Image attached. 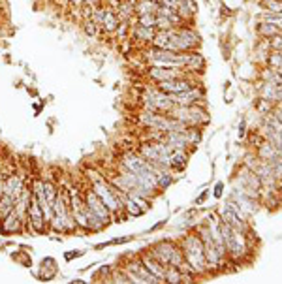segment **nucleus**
I'll return each mask as SVG.
<instances>
[{"instance_id": "nucleus-1", "label": "nucleus", "mask_w": 282, "mask_h": 284, "mask_svg": "<svg viewBox=\"0 0 282 284\" xmlns=\"http://www.w3.org/2000/svg\"><path fill=\"white\" fill-rule=\"evenodd\" d=\"M49 226H51L55 232L60 233H70L77 230L66 190L59 189V192H57V198H55V203H53V218L51 222H49Z\"/></svg>"}, {"instance_id": "nucleus-2", "label": "nucleus", "mask_w": 282, "mask_h": 284, "mask_svg": "<svg viewBox=\"0 0 282 284\" xmlns=\"http://www.w3.org/2000/svg\"><path fill=\"white\" fill-rule=\"evenodd\" d=\"M181 250H183V256L188 266L194 269L196 275H205L209 273L207 269V260H205V249H203V241L199 239V235H185L183 241H181Z\"/></svg>"}, {"instance_id": "nucleus-3", "label": "nucleus", "mask_w": 282, "mask_h": 284, "mask_svg": "<svg viewBox=\"0 0 282 284\" xmlns=\"http://www.w3.org/2000/svg\"><path fill=\"white\" fill-rule=\"evenodd\" d=\"M143 59L149 66H162V68H185V59L187 53H175L170 49H158V47H149L143 53Z\"/></svg>"}, {"instance_id": "nucleus-4", "label": "nucleus", "mask_w": 282, "mask_h": 284, "mask_svg": "<svg viewBox=\"0 0 282 284\" xmlns=\"http://www.w3.org/2000/svg\"><path fill=\"white\" fill-rule=\"evenodd\" d=\"M170 115L175 117V119H179L181 122H185L187 126H194V128L205 126L209 122L207 111L203 107H199L197 103H192V105H173Z\"/></svg>"}, {"instance_id": "nucleus-5", "label": "nucleus", "mask_w": 282, "mask_h": 284, "mask_svg": "<svg viewBox=\"0 0 282 284\" xmlns=\"http://www.w3.org/2000/svg\"><path fill=\"white\" fill-rule=\"evenodd\" d=\"M141 107L153 113H170L173 102L170 95H166L158 87H147L141 95Z\"/></svg>"}, {"instance_id": "nucleus-6", "label": "nucleus", "mask_w": 282, "mask_h": 284, "mask_svg": "<svg viewBox=\"0 0 282 284\" xmlns=\"http://www.w3.org/2000/svg\"><path fill=\"white\" fill-rule=\"evenodd\" d=\"M153 254L154 258L158 260L160 264H164V266H173V267H179L185 264V256H183V250H181V247H177L175 243L171 241H160L156 243L153 247Z\"/></svg>"}, {"instance_id": "nucleus-7", "label": "nucleus", "mask_w": 282, "mask_h": 284, "mask_svg": "<svg viewBox=\"0 0 282 284\" xmlns=\"http://www.w3.org/2000/svg\"><path fill=\"white\" fill-rule=\"evenodd\" d=\"M220 220L226 222L228 226H231V228H235V230H241V232H245V233L250 232L245 213H243L231 199L226 203V205H222V209H220Z\"/></svg>"}, {"instance_id": "nucleus-8", "label": "nucleus", "mask_w": 282, "mask_h": 284, "mask_svg": "<svg viewBox=\"0 0 282 284\" xmlns=\"http://www.w3.org/2000/svg\"><path fill=\"white\" fill-rule=\"evenodd\" d=\"M124 271H126V275H128L130 283H134V284H160L162 283L158 277H154L153 273L141 264V260H136V262L126 264Z\"/></svg>"}, {"instance_id": "nucleus-9", "label": "nucleus", "mask_w": 282, "mask_h": 284, "mask_svg": "<svg viewBox=\"0 0 282 284\" xmlns=\"http://www.w3.org/2000/svg\"><path fill=\"white\" fill-rule=\"evenodd\" d=\"M120 168H122V170H128V172H132V173H137V175L154 172L153 164L147 162L139 153H132V151L122 155V158H120Z\"/></svg>"}, {"instance_id": "nucleus-10", "label": "nucleus", "mask_w": 282, "mask_h": 284, "mask_svg": "<svg viewBox=\"0 0 282 284\" xmlns=\"http://www.w3.org/2000/svg\"><path fill=\"white\" fill-rule=\"evenodd\" d=\"M28 226H30V230L36 233H43L47 230V226H49V222L45 220L42 207H40L34 194L30 196V205H28Z\"/></svg>"}, {"instance_id": "nucleus-11", "label": "nucleus", "mask_w": 282, "mask_h": 284, "mask_svg": "<svg viewBox=\"0 0 282 284\" xmlns=\"http://www.w3.org/2000/svg\"><path fill=\"white\" fill-rule=\"evenodd\" d=\"M156 87L164 91L166 95H179V93H185L188 89L196 87L192 76H183V78H175V79H168V81H160L156 83Z\"/></svg>"}, {"instance_id": "nucleus-12", "label": "nucleus", "mask_w": 282, "mask_h": 284, "mask_svg": "<svg viewBox=\"0 0 282 284\" xmlns=\"http://www.w3.org/2000/svg\"><path fill=\"white\" fill-rule=\"evenodd\" d=\"M147 76H149V79H153L154 83H160V81L183 78V76H190V74H188V72H185L183 68H162V66H149V68H147Z\"/></svg>"}, {"instance_id": "nucleus-13", "label": "nucleus", "mask_w": 282, "mask_h": 284, "mask_svg": "<svg viewBox=\"0 0 282 284\" xmlns=\"http://www.w3.org/2000/svg\"><path fill=\"white\" fill-rule=\"evenodd\" d=\"M231 201L235 203V205L239 207L241 211L245 213V216H252L254 213H258V199L256 198H250V196H247V194H243L239 189H235L233 187V190H231Z\"/></svg>"}, {"instance_id": "nucleus-14", "label": "nucleus", "mask_w": 282, "mask_h": 284, "mask_svg": "<svg viewBox=\"0 0 282 284\" xmlns=\"http://www.w3.org/2000/svg\"><path fill=\"white\" fill-rule=\"evenodd\" d=\"M173 105H192V103H197L199 100L205 98V91L199 85L188 89L185 93H179V95H170Z\"/></svg>"}, {"instance_id": "nucleus-15", "label": "nucleus", "mask_w": 282, "mask_h": 284, "mask_svg": "<svg viewBox=\"0 0 282 284\" xmlns=\"http://www.w3.org/2000/svg\"><path fill=\"white\" fill-rule=\"evenodd\" d=\"M83 199H85L87 205L91 207V209H93L94 213H96V215H98V216H100V218H102L103 222L109 224V220H111V218H113L111 211H109V209L105 207V203H103L102 199H100V198H98V196H96V194H94V190H93V189L87 190L85 196H83Z\"/></svg>"}, {"instance_id": "nucleus-16", "label": "nucleus", "mask_w": 282, "mask_h": 284, "mask_svg": "<svg viewBox=\"0 0 282 284\" xmlns=\"http://www.w3.org/2000/svg\"><path fill=\"white\" fill-rule=\"evenodd\" d=\"M235 187H243V189H250V190L260 192V189H262V181H260V177H258L256 173L252 172V170H248L247 166H245V168L241 170L237 181H235Z\"/></svg>"}, {"instance_id": "nucleus-17", "label": "nucleus", "mask_w": 282, "mask_h": 284, "mask_svg": "<svg viewBox=\"0 0 282 284\" xmlns=\"http://www.w3.org/2000/svg\"><path fill=\"white\" fill-rule=\"evenodd\" d=\"M30 196H32V189L26 187L21 190L17 198H15V213L19 215V218L25 224H28V205H30Z\"/></svg>"}, {"instance_id": "nucleus-18", "label": "nucleus", "mask_w": 282, "mask_h": 284, "mask_svg": "<svg viewBox=\"0 0 282 284\" xmlns=\"http://www.w3.org/2000/svg\"><path fill=\"white\" fill-rule=\"evenodd\" d=\"M23 226H25V222L19 218V215L15 213V209H13L9 215L4 216V218H0V232L6 233V235L21 232V230H23Z\"/></svg>"}, {"instance_id": "nucleus-19", "label": "nucleus", "mask_w": 282, "mask_h": 284, "mask_svg": "<svg viewBox=\"0 0 282 284\" xmlns=\"http://www.w3.org/2000/svg\"><path fill=\"white\" fill-rule=\"evenodd\" d=\"M185 72L188 74H201L205 70V59L199 51H187V59H185Z\"/></svg>"}, {"instance_id": "nucleus-20", "label": "nucleus", "mask_w": 282, "mask_h": 284, "mask_svg": "<svg viewBox=\"0 0 282 284\" xmlns=\"http://www.w3.org/2000/svg\"><path fill=\"white\" fill-rule=\"evenodd\" d=\"M23 189H25L23 175L13 173V175H8V177H6V181H4V194H8L11 198H17Z\"/></svg>"}, {"instance_id": "nucleus-21", "label": "nucleus", "mask_w": 282, "mask_h": 284, "mask_svg": "<svg viewBox=\"0 0 282 284\" xmlns=\"http://www.w3.org/2000/svg\"><path fill=\"white\" fill-rule=\"evenodd\" d=\"M141 264L153 273L154 277H158L160 281L164 283V273H166V266L164 264H160L158 260L154 258L153 254H141Z\"/></svg>"}, {"instance_id": "nucleus-22", "label": "nucleus", "mask_w": 282, "mask_h": 284, "mask_svg": "<svg viewBox=\"0 0 282 284\" xmlns=\"http://www.w3.org/2000/svg\"><path fill=\"white\" fill-rule=\"evenodd\" d=\"M177 32L179 36L183 38V42L187 43L188 47H190V51H194L197 45H199V34H197L194 28H190V26H177Z\"/></svg>"}, {"instance_id": "nucleus-23", "label": "nucleus", "mask_w": 282, "mask_h": 284, "mask_svg": "<svg viewBox=\"0 0 282 284\" xmlns=\"http://www.w3.org/2000/svg\"><path fill=\"white\" fill-rule=\"evenodd\" d=\"M279 155H281L279 147L275 145V143H271V141H267V139H265L262 145L258 147V153H256L258 158H260V160H265V162L273 160V158H277Z\"/></svg>"}, {"instance_id": "nucleus-24", "label": "nucleus", "mask_w": 282, "mask_h": 284, "mask_svg": "<svg viewBox=\"0 0 282 284\" xmlns=\"http://www.w3.org/2000/svg\"><path fill=\"white\" fill-rule=\"evenodd\" d=\"M188 164V151H181V149H171L170 155V170H185Z\"/></svg>"}, {"instance_id": "nucleus-25", "label": "nucleus", "mask_w": 282, "mask_h": 284, "mask_svg": "<svg viewBox=\"0 0 282 284\" xmlns=\"http://www.w3.org/2000/svg\"><path fill=\"white\" fill-rule=\"evenodd\" d=\"M119 25H120V19H119V15H117V11L105 9V17H103V23L100 25V28H102L105 34H113Z\"/></svg>"}, {"instance_id": "nucleus-26", "label": "nucleus", "mask_w": 282, "mask_h": 284, "mask_svg": "<svg viewBox=\"0 0 282 284\" xmlns=\"http://www.w3.org/2000/svg\"><path fill=\"white\" fill-rule=\"evenodd\" d=\"M196 11H197V6L194 0H179V2H177V13L183 17V21L192 19L196 15Z\"/></svg>"}, {"instance_id": "nucleus-27", "label": "nucleus", "mask_w": 282, "mask_h": 284, "mask_svg": "<svg viewBox=\"0 0 282 284\" xmlns=\"http://www.w3.org/2000/svg\"><path fill=\"white\" fill-rule=\"evenodd\" d=\"M117 15L120 21H132L136 17V6L130 2V0H120L119 8H117Z\"/></svg>"}, {"instance_id": "nucleus-28", "label": "nucleus", "mask_w": 282, "mask_h": 284, "mask_svg": "<svg viewBox=\"0 0 282 284\" xmlns=\"http://www.w3.org/2000/svg\"><path fill=\"white\" fill-rule=\"evenodd\" d=\"M83 209H85V215H87V220H89V228H91V232H102L107 224L103 222L102 218L96 215V213H94L93 209L87 205V203H85Z\"/></svg>"}, {"instance_id": "nucleus-29", "label": "nucleus", "mask_w": 282, "mask_h": 284, "mask_svg": "<svg viewBox=\"0 0 282 284\" xmlns=\"http://www.w3.org/2000/svg\"><path fill=\"white\" fill-rule=\"evenodd\" d=\"M158 2L154 0H137L136 2V15H145V13H156Z\"/></svg>"}, {"instance_id": "nucleus-30", "label": "nucleus", "mask_w": 282, "mask_h": 284, "mask_svg": "<svg viewBox=\"0 0 282 284\" xmlns=\"http://www.w3.org/2000/svg\"><path fill=\"white\" fill-rule=\"evenodd\" d=\"M281 32V28L273 23H267V21H262L260 25H258V34L265 38V40H269V38H273L275 34H279Z\"/></svg>"}, {"instance_id": "nucleus-31", "label": "nucleus", "mask_w": 282, "mask_h": 284, "mask_svg": "<svg viewBox=\"0 0 282 284\" xmlns=\"http://www.w3.org/2000/svg\"><path fill=\"white\" fill-rule=\"evenodd\" d=\"M13 209H15V198H11L8 194H2L0 196V218L9 215Z\"/></svg>"}, {"instance_id": "nucleus-32", "label": "nucleus", "mask_w": 282, "mask_h": 284, "mask_svg": "<svg viewBox=\"0 0 282 284\" xmlns=\"http://www.w3.org/2000/svg\"><path fill=\"white\" fill-rule=\"evenodd\" d=\"M164 283H171V284L183 283V271H181L179 267L168 266L166 267V273H164Z\"/></svg>"}, {"instance_id": "nucleus-33", "label": "nucleus", "mask_w": 282, "mask_h": 284, "mask_svg": "<svg viewBox=\"0 0 282 284\" xmlns=\"http://www.w3.org/2000/svg\"><path fill=\"white\" fill-rule=\"evenodd\" d=\"M262 78L267 83H273V85H282V72L277 68H267L262 72Z\"/></svg>"}, {"instance_id": "nucleus-34", "label": "nucleus", "mask_w": 282, "mask_h": 284, "mask_svg": "<svg viewBox=\"0 0 282 284\" xmlns=\"http://www.w3.org/2000/svg\"><path fill=\"white\" fill-rule=\"evenodd\" d=\"M124 211H126V213H128L130 216H141L143 213H145V211H143L141 207L137 205L134 199L130 198L128 194L124 196Z\"/></svg>"}, {"instance_id": "nucleus-35", "label": "nucleus", "mask_w": 282, "mask_h": 284, "mask_svg": "<svg viewBox=\"0 0 282 284\" xmlns=\"http://www.w3.org/2000/svg\"><path fill=\"white\" fill-rule=\"evenodd\" d=\"M81 28H83V32H85L89 38H94V36L98 34V30H100V26L96 25L93 19H83V21H81Z\"/></svg>"}, {"instance_id": "nucleus-36", "label": "nucleus", "mask_w": 282, "mask_h": 284, "mask_svg": "<svg viewBox=\"0 0 282 284\" xmlns=\"http://www.w3.org/2000/svg\"><path fill=\"white\" fill-rule=\"evenodd\" d=\"M262 6L267 13H282V0H262Z\"/></svg>"}, {"instance_id": "nucleus-37", "label": "nucleus", "mask_w": 282, "mask_h": 284, "mask_svg": "<svg viewBox=\"0 0 282 284\" xmlns=\"http://www.w3.org/2000/svg\"><path fill=\"white\" fill-rule=\"evenodd\" d=\"M137 23L149 28H156V13H145V15H136Z\"/></svg>"}, {"instance_id": "nucleus-38", "label": "nucleus", "mask_w": 282, "mask_h": 284, "mask_svg": "<svg viewBox=\"0 0 282 284\" xmlns=\"http://www.w3.org/2000/svg\"><path fill=\"white\" fill-rule=\"evenodd\" d=\"M267 62H269L271 68L279 70L282 66V51H271L269 53V57H267Z\"/></svg>"}, {"instance_id": "nucleus-39", "label": "nucleus", "mask_w": 282, "mask_h": 284, "mask_svg": "<svg viewBox=\"0 0 282 284\" xmlns=\"http://www.w3.org/2000/svg\"><path fill=\"white\" fill-rule=\"evenodd\" d=\"M269 164H271V168H273L275 179H282V156L279 155L277 158L269 160Z\"/></svg>"}, {"instance_id": "nucleus-40", "label": "nucleus", "mask_w": 282, "mask_h": 284, "mask_svg": "<svg viewBox=\"0 0 282 284\" xmlns=\"http://www.w3.org/2000/svg\"><path fill=\"white\" fill-rule=\"evenodd\" d=\"M168 28H173L170 19L164 15H156V30H168Z\"/></svg>"}, {"instance_id": "nucleus-41", "label": "nucleus", "mask_w": 282, "mask_h": 284, "mask_svg": "<svg viewBox=\"0 0 282 284\" xmlns=\"http://www.w3.org/2000/svg\"><path fill=\"white\" fill-rule=\"evenodd\" d=\"M269 47L271 51H282V36L275 34L273 38H269Z\"/></svg>"}, {"instance_id": "nucleus-42", "label": "nucleus", "mask_w": 282, "mask_h": 284, "mask_svg": "<svg viewBox=\"0 0 282 284\" xmlns=\"http://www.w3.org/2000/svg\"><path fill=\"white\" fill-rule=\"evenodd\" d=\"M273 102L282 103V85H277V87H275V98H273Z\"/></svg>"}, {"instance_id": "nucleus-43", "label": "nucleus", "mask_w": 282, "mask_h": 284, "mask_svg": "<svg viewBox=\"0 0 282 284\" xmlns=\"http://www.w3.org/2000/svg\"><path fill=\"white\" fill-rule=\"evenodd\" d=\"M273 115L277 117V119H279V121L282 122V103H279V107H277V109L273 111Z\"/></svg>"}, {"instance_id": "nucleus-44", "label": "nucleus", "mask_w": 282, "mask_h": 284, "mask_svg": "<svg viewBox=\"0 0 282 284\" xmlns=\"http://www.w3.org/2000/svg\"><path fill=\"white\" fill-rule=\"evenodd\" d=\"M214 196H216V198H220V196H222V185H220V183H218V185H216V189H214Z\"/></svg>"}, {"instance_id": "nucleus-45", "label": "nucleus", "mask_w": 282, "mask_h": 284, "mask_svg": "<svg viewBox=\"0 0 282 284\" xmlns=\"http://www.w3.org/2000/svg\"><path fill=\"white\" fill-rule=\"evenodd\" d=\"M68 2H70V4H72V6H76V8H81V6L85 4L83 0H68Z\"/></svg>"}, {"instance_id": "nucleus-46", "label": "nucleus", "mask_w": 282, "mask_h": 284, "mask_svg": "<svg viewBox=\"0 0 282 284\" xmlns=\"http://www.w3.org/2000/svg\"><path fill=\"white\" fill-rule=\"evenodd\" d=\"M154 2H158V4H160V2H162V0H154Z\"/></svg>"}, {"instance_id": "nucleus-47", "label": "nucleus", "mask_w": 282, "mask_h": 284, "mask_svg": "<svg viewBox=\"0 0 282 284\" xmlns=\"http://www.w3.org/2000/svg\"><path fill=\"white\" fill-rule=\"evenodd\" d=\"M279 34H281V36H282V28H281V32H279Z\"/></svg>"}, {"instance_id": "nucleus-48", "label": "nucleus", "mask_w": 282, "mask_h": 284, "mask_svg": "<svg viewBox=\"0 0 282 284\" xmlns=\"http://www.w3.org/2000/svg\"><path fill=\"white\" fill-rule=\"evenodd\" d=\"M279 70H281V72H282V66H281V68H279Z\"/></svg>"}, {"instance_id": "nucleus-49", "label": "nucleus", "mask_w": 282, "mask_h": 284, "mask_svg": "<svg viewBox=\"0 0 282 284\" xmlns=\"http://www.w3.org/2000/svg\"><path fill=\"white\" fill-rule=\"evenodd\" d=\"M281 134H282V128H281Z\"/></svg>"}]
</instances>
